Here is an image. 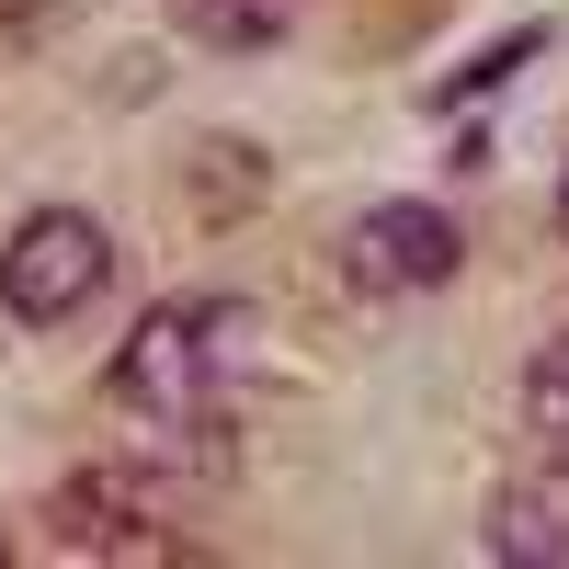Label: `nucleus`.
Masks as SVG:
<instances>
[{
    "mask_svg": "<svg viewBox=\"0 0 569 569\" xmlns=\"http://www.w3.org/2000/svg\"><path fill=\"white\" fill-rule=\"evenodd\" d=\"M46 536L80 547V558H182V525L149 512L137 479H114V467H80V479L46 501Z\"/></svg>",
    "mask_w": 569,
    "mask_h": 569,
    "instance_id": "nucleus-4",
    "label": "nucleus"
},
{
    "mask_svg": "<svg viewBox=\"0 0 569 569\" xmlns=\"http://www.w3.org/2000/svg\"><path fill=\"white\" fill-rule=\"evenodd\" d=\"M525 421H536L547 445H569V330L536 342V365H525Z\"/></svg>",
    "mask_w": 569,
    "mask_h": 569,
    "instance_id": "nucleus-8",
    "label": "nucleus"
},
{
    "mask_svg": "<svg viewBox=\"0 0 569 569\" xmlns=\"http://www.w3.org/2000/svg\"><path fill=\"white\" fill-rule=\"evenodd\" d=\"M479 547H490L501 569H558V558H569V445H558L547 467H512V479L490 490Z\"/></svg>",
    "mask_w": 569,
    "mask_h": 569,
    "instance_id": "nucleus-5",
    "label": "nucleus"
},
{
    "mask_svg": "<svg viewBox=\"0 0 569 569\" xmlns=\"http://www.w3.org/2000/svg\"><path fill=\"white\" fill-rule=\"evenodd\" d=\"M467 240H456V217L433 194H388V206H365L342 228V284L353 297H433V284H456Z\"/></svg>",
    "mask_w": 569,
    "mask_h": 569,
    "instance_id": "nucleus-3",
    "label": "nucleus"
},
{
    "mask_svg": "<svg viewBox=\"0 0 569 569\" xmlns=\"http://www.w3.org/2000/svg\"><path fill=\"white\" fill-rule=\"evenodd\" d=\"M308 0H171V23L206 46V58H273L284 34H297Z\"/></svg>",
    "mask_w": 569,
    "mask_h": 569,
    "instance_id": "nucleus-6",
    "label": "nucleus"
},
{
    "mask_svg": "<svg viewBox=\"0 0 569 569\" xmlns=\"http://www.w3.org/2000/svg\"><path fill=\"white\" fill-rule=\"evenodd\" d=\"M103 284H114V240H103V217H80V206H34L12 240H0V308L23 330H69Z\"/></svg>",
    "mask_w": 569,
    "mask_h": 569,
    "instance_id": "nucleus-2",
    "label": "nucleus"
},
{
    "mask_svg": "<svg viewBox=\"0 0 569 569\" xmlns=\"http://www.w3.org/2000/svg\"><path fill=\"white\" fill-rule=\"evenodd\" d=\"M547 58V23H525V34H501V46H479V58H467V69H445L433 80V114H467V103H479V91H501V80H525Z\"/></svg>",
    "mask_w": 569,
    "mask_h": 569,
    "instance_id": "nucleus-7",
    "label": "nucleus"
},
{
    "mask_svg": "<svg viewBox=\"0 0 569 569\" xmlns=\"http://www.w3.org/2000/svg\"><path fill=\"white\" fill-rule=\"evenodd\" d=\"M228 353H240V297H160V308H137V330L114 342L103 365V399L126 421H149V433H194V421L217 410L228 388Z\"/></svg>",
    "mask_w": 569,
    "mask_h": 569,
    "instance_id": "nucleus-1",
    "label": "nucleus"
},
{
    "mask_svg": "<svg viewBox=\"0 0 569 569\" xmlns=\"http://www.w3.org/2000/svg\"><path fill=\"white\" fill-rule=\"evenodd\" d=\"M0 558H12V547H0Z\"/></svg>",
    "mask_w": 569,
    "mask_h": 569,
    "instance_id": "nucleus-10",
    "label": "nucleus"
},
{
    "mask_svg": "<svg viewBox=\"0 0 569 569\" xmlns=\"http://www.w3.org/2000/svg\"><path fill=\"white\" fill-rule=\"evenodd\" d=\"M558 228H569V171H558Z\"/></svg>",
    "mask_w": 569,
    "mask_h": 569,
    "instance_id": "nucleus-9",
    "label": "nucleus"
}]
</instances>
